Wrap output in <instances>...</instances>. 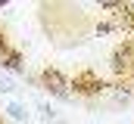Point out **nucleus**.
<instances>
[{
    "mask_svg": "<svg viewBox=\"0 0 134 124\" xmlns=\"http://www.w3.org/2000/svg\"><path fill=\"white\" fill-rule=\"evenodd\" d=\"M44 87H47L50 93H56L59 99H69V96H72V90H69L72 84H69L59 71H53V68H47V71H44Z\"/></svg>",
    "mask_w": 134,
    "mask_h": 124,
    "instance_id": "f257e3e1",
    "label": "nucleus"
},
{
    "mask_svg": "<svg viewBox=\"0 0 134 124\" xmlns=\"http://www.w3.org/2000/svg\"><path fill=\"white\" fill-rule=\"evenodd\" d=\"M6 112H9V115H13L16 121H28V112H25V109H22L19 102H9V109H6Z\"/></svg>",
    "mask_w": 134,
    "mask_h": 124,
    "instance_id": "f03ea898",
    "label": "nucleus"
},
{
    "mask_svg": "<svg viewBox=\"0 0 134 124\" xmlns=\"http://www.w3.org/2000/svg\"><path fill=\"white\" fill-rule=\"evenodd\" d=\"M3 65H6L9 71H22V62H19V56H16V53H6V59H3Z\"/></svg>",
    "mask_w": 134,
    "mask_h": 124,
    "instance_id": "7ed1b4c3",
    "label": "nucleus"
},
{
    "mask_svg": "<svg viewBox=\"0 0 134 124\" xmlns=\"http://www.w3.org/2000/svg\"><path fill=\"white\" fill-rule=\"evenodd\" d=\"M0 90H3V93H9V90H13V84H9V81H3V78H0Z\"/></svg>",
    "mask_w": 134,
    "mask_h": 124,
    "instance_id": "20e7f679",
    "label": "nucleus"
}]
</instances>
